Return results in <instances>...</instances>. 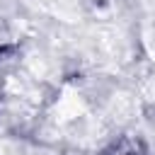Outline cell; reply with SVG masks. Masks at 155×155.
Wrapping results in <instances>:
<instances>
[{
  "instance_id": "1",
  "label": "cell",
  "mask_w": 155,
  "mask_h": 155,
  "mask_svg": "<svg viewBox=\"0 0 155 155\" xmlns=\"http://www.w3.org/2000/svg\"><path fill=\"white\" fill-rule=\"evenodd\" d=\"M104 155H148V145L138 136H121L104 150Z\"/></svg>"
}]
</instances>
